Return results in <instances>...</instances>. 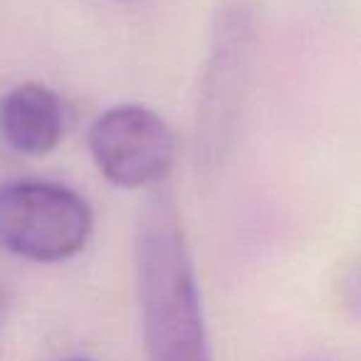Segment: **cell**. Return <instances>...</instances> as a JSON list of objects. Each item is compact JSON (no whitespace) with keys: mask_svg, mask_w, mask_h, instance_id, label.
<instances>
[{"mask_svg":"<svg viewBox=\"0 0 361 361\" xmlns=\"http://www.w3.org/2000/svg\"><path fill=\"white\" fill-rule=\"evenodd\" d=\"M65 361H94V359H90V356H72V359H65Z\"/></svg>","mask_w":361,"mask_h":361,"instance_id":"cell-6","label":"cell"},{"mask_svg":"<svg viewBox=\"0 0 361 361\" xmlns=\"http://www.w3.org/2000/svg\"><path fill=\"white\" fill-rule=\"evenodd\" d=\"M136 272L149 361H213L186 231L166 188L139 213Z\"/></svg>","mask_w":361,"mask_h":361,"instance_id":"cell-1","label":"cell"},{"mask_svg":"<svg viewBox=\"0 0 361 361\" xmlns=\"http://www.w3.org/2000/svg\"><path fill=\"white\" fill-rule=\"evenodd\" d=\"M0 134L23 156H45L65 136V106L45 85L25 82L0 99Z\"/></svg>","mask_w":361,"mask_h":361,"instance_id":"cell-5","label":"cell"},{"mask_svg":"<svg viewBox=\"0 0 361 361\" xmlns=\"http://www.w3.org/2000/svg\"><path fill=\"white\" fill-rule=\"evenodd\" d=\"M94 213L77 191L50 180L0 186V250L32 262H62L85 250Z\"/></svg>","mask_w":361,"mask_h":361,"instance_id":"cell-3","label":"cell"},{"mask_svg":"<svg viewBox=\"0 0 361 361\" xmlns=\"http://www.w3.org/2000/svg\"><path fill=\"white\" fill-rule=\"evenodd\" d=\"M87 144L99 173L126 191L159 186L176 161L173 129L139 104L111 106L97 116Z\"/></svg>","mask_w":361,"mask_h":361,"instance_id":"cell-4","label":"cell"},{"mask_svg":"<svg viewBox=\"0 0 361 361\" xmlns=\"http://www.w3.org/2000/svg\"><path fill=\"white\" fill-rule=\"evenodd\" d=\"M260 42V13L252 0L218 3L196 109L198 178H216L235 146L250 94Z\"/></svg>","mask_w":361,"mask_h":361,"instance_id":"cell-2","label":"cell"}]
</instances>
